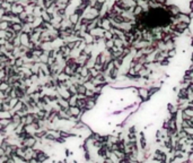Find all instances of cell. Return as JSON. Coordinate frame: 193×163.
I'll use <instances>...</instances> for the list:
<instances>
[{
	"label": "cell",
	"mask_w": 193,
	"mask_h": 163,
	"mask_svg": "<svg viewBox=\"0 0 193 163\" xmlns=\"http://www.w3.org/2000/svg\"><path fill=\"white\" fill-rule=\"evenodd\" d=\"M137 95L140 99V102L145 103L148 100H150V95H149V89L147 86H138L137 87Z\"/></svg>",
	"instance_id": "1"
},
{
	"label": "cell",
	"mask_w": 193,
	"mask_h": 163,
	"mask_svg": "<svg viewBox=\"0 0 193 163\" xmlns=\"http://www.w3.org/2000/svg\"><path fill=\"white\" fill-rule=\"evenodd\" d=\"M184 130H185V133L187 134V136H190V137H193V126L186 127V128H184Z\"/></svg>",
	"instance_id": "2"
}]
</instances>
